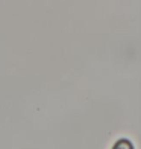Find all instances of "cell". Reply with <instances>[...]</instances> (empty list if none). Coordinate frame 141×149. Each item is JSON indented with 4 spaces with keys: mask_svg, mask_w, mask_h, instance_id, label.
<instances>
[{
    "mask_svg": "<svg viewBox=\"0 0 141 149\" xmlns=\"http://www.w3.org/2000/svg\"><path fill=\"white\" fill-rule=\"evenodd\" d=\"M112 149H135L133 143L127 139H120L115 141V145L112 146Z\"/></svg>",
    "mask_w": 141,
    "mask_h": 149,
    "instance_id": "obj_1",
    "label": "cell"
}]
</instances>
